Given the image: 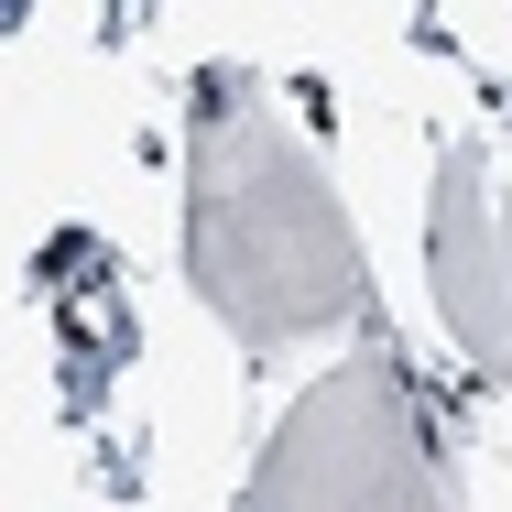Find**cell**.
Instances as JSON below:
<instances>
[{"label":"cell","mask_w":512,"mask_h":512,"mask_svg":"<svg viewBox=\"0 0 512 512\" xmlns=\"http://www.w3.org/2000/svg\"><path fill=\"white\" fill-rule=\"evenodd\" d=\"M186 284L251 349L338 338L360 316V229L240 66H197L186 99Z\"/></svg>","instance_id":"1"},{"label":"cell","mask_w":512,"mask_h":512,"mask_svg":"<svg viewBox=\"0 0 512 512\" xmlns=\"http://www.w3.org/2000/svg\"><path fill=\"white\" fill-rule=\"evenodd\" d=\"M240 512H458V502L436 480V447L414 425L393 360H338L262 436Z\"/></svg>","instance_id":"2"},{"label":"cell","mask_w":512,"mask_h":512,"mask_svg":"<svg viewBox=\"0 0 512 512\" xmlns=\"http://www.w3.org/2000/svg\"><path fill=\"white\" fill-rule=\"evenodd\" d=\"M425 284H436V316L447 338L512 382V284H502V197H491V164L458 142L436 164V207H425Z\"/></svg>","instance_id":"3"},{"label":"cell","mask_w":512,"mask_h":512,"mask_svg":"<svg viewBox=\"0 0 512 512\" xmlns=\"http://www.w3.org/2000/svg\"><path fill=\"white\" fill-rule=\"evenodd\" d=\"M502 284H512V197H502Z\"/></svg>","instance_id":"4"}]
</instances>
